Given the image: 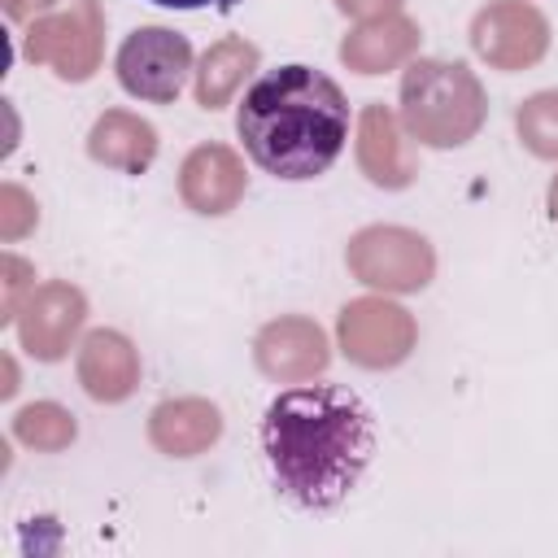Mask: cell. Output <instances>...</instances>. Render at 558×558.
Returning a JSON list of instances; mask_svg holds the SVG:
<instances>
[{"mask_svg": "<svg viewBox=\"0 0 558 558\" xmlns=\"http://www.w3.org/2000/svg\"><path fill=\"white\" fill-rule=\"evenodd\" d=\"M275 484L305 510H336L375 453L371 410L340 384L283 388L262 414Z\"/></svg>", "mask_w": 558, "mask_h": 558, "instance_id": "cell-1", "label": "cell"}, {"mask_svg": "<svg viewBox=\"0 0 558 558\" xmlns=\"http://www.w3.org/2000/svg\"><path fill=\"white\" fill-rule=\"evenodd\" d=\"M235 131L253 166L301 183L331 170L349 140V100L336 78L314 65H279L244 87Z\"/></svg>", "mask_w": 558, "mask_h": 558, "instance_id": "cell-2", "label": "cell"}, {"mask_svg": "<svg viewBox=\"0 0 558 558\" xmlns=\"http://www.w3.org/2000/svg\"><path fill=\"white\" fill-rule=\"evenodd\" d=\"M401 126L427 148H462L488 118L484 83L471 65L445 57H414L401 74Z\"/></svg>", "mask_w": 558, "mask_h": 558, "instance_id": "cell-3", "label": "cell"}, {"mask_svg": "<svg viewBox=\"0 0 558 558\" xmlns=\"http://www.w3.org/2000/svg\"><path fill=\"white\" fill-rule=\"evenodd\" d=\"M344 266L357 283L388 292V296H401V292H423L436 279V248L414 227L371 222V227L349 235Z\"/></svg>", "mask_w": 558, "mask_h": 558, "instance_id": "cell-4", "label": "cell"}, {"mask_svg": "<svg viewBox=\"0 0 558 558\" xmlns=\"http://www.w3.org/2000/svg\"><path fill=\"white\" fill-rule=\"evenodd\" d=\"M22 57L48 65L65 83H87L105 61V9L100 0H70L61 13H44L26 26Z\"/></svg>", "mask_w": 558, "mask_h": 558, "instance_id": "cell-5", "label": "cell"}, {"mask_svg": "<svg viewBox=\"0 0 558 558\" xmlns=\"http://www.w3.org/2000/svg\"><path fill=\"white\" fill-rule=\"evenodd\" d=\"M340 353L362 371H392L414 353L418 323L405 305L388 301V292L353 296L336 318Z\"/></svg>", "mask_w": 558, "mask_h": 558, "instance_id": "cell-6", "label": "cell"}, {"mask_svg": "<svg viewBox=\"0 0 558 558\" xmlns=\"http://www.w3.org/2000/svg\"><path fill=\"white\" fill-rule=\"evenodd\" d=\"M113 70H118L122 92H131L135 100L170 105L196 65H192L187 35H179L170 26H140L118 44Z\"/></svg>", "mask_w": 558, "mask_h": 558, "instance_id": "cell-7", "label": "cell"}, {"mask_svg": "<svg viewBox=\"0 0 558 558\" xmlns=\"http://www.w3.org/2000/svg\"><path fill=\"white\" fill-rule=\"evenodd\" d=\"M471 48L493 70H532L549 52V17L532 0H488L471 17Z\"/></svg>", "mask_w": 558, "mask_h": 558, "instance_id": "cell-8", "label": "cell"}, {"mask_svg": "<svg viewBox=\"0 0 558 558\" xmlns=\"http://www.w3.org/2000/svg\"><path fill=\"white\" fill-rule=\"evenodd\" d=\"M87 323V296L70 279H44L17 310V340L35 362H61Z\"/></svg>", "mask_w": 558, "mask_h": 558, "instance_id": "cell-9", "label": "cell"}, {"mask_svg": "<svg viewBox=\"0 0 558 558\" xmlns=\"http://www.w3.org/2000/svg\"><path fill=\"white\" fill-rule=\"evenodd\" d=\"M253 362L275 384H305L318 379L331 362L327 331L305 314H279L253 336Z\"/></svg>", "mask_w": 558, "mask_h": 558, "instance_id": "cell-10", "label": "cell"}, {"mask_svg": "<svg viewBox=\"0 0 558 558\" xmlns=\"http://www.w3.org/2000/svg\"><path fill=\"white\" fill-rule=\"evenodd\" d=\"M357 170L384 187V192H401L414 183L418 174V157H414V144H410V131L401 126V118L384 105V100H371L362 105L357 113Z\"/></svg>", "mask_w": 558, "mask_h": 558, "instance_id": "cell-11", "label": "cell"}, {"mask_svg": "<svg viewBox=\"0 0 558 558\" xmlns=\"http://www.w3.org/2000/svg\"><path fill=\"white\" fill-rule=\"evenodd\" d=\"M244 192H248V170L231 144H214V140L196 144L179 166V196L192 214L222 218L244 201Z\"/></svg>", "mask_w": 558, "mask_h": 558, "instance_id": "cell-12", "label": "cell"}, {"mask_svg": "<svg viewBox=\"0 0 558 558\" xmlns=\"http://www.w3.org/2000/svg\"><path fill=\"white\" fill-rule=\"evenodd\" d=\"M78 384L92 401H126L140 388V349L113 331V327H96L78 340V357H74Z\"/></svg>", "mask_w": 558, "mask_h": 558, "instance_id": "cell-13", "label": "cell"}, {"mask_svg": "<svg viewBox=\"0 0 558 558\" xmlns=\"http://www.w3.org/2000/svg\"><path fill=\"white\" fill-rule=\"evenodd\" d=\"M418 57V22L405 13H388V17H371L357 22L344 39H340V61L353 74H388L401 70Z\"/></svg>", "mask_w": 558, "mask_h": 558, "instance_id": "cell-14", "label": "cell"}, {"mask_svg": "<svg viewBox=\"0 0 558 558\" xmlns=\"http://www.w3.org/2000/svg\"><path fill=\"white\" fill-rule=\"evenodd\" d=\"M222 436V410L209 397H166L148 414V440L166 458H196Z\"/></svg>", "mask_w": 558, "mask_h": 558, "instance_id": "cell-15", "label": "cell"}, {"mask_svg": "<svg viewBox=\"0 0 558 558\" xmlns=\"http://www.w3.org/2000/svg\"><path fill=\"white\" fill-rule=\"evenodd\" d=\"M157 126L131 109H105L87 131V157L122 174H144L157 157Z\"/></svg>", "mask_w": 558, "mask_h": 558, "instance_id": "cell-16", "label": "cell"}, {"mask_svg": "<svg viewBox=\"0 0 558 558\" xmlns=\"http://www.w3.org/2000/svg\"><path fill=\"white\" fill-rule=\"evenodd\" d=\"M257 61H262V52H257V44H253V39H244V35H227V39L209 44V48L201 52L196 70H192L196 105H201V109H209V113H214V109H222V105H231V100H235V92L253 78Z\"/></svg>", "mask_w": 558, "mask_h": 558, "instance_id": "cell-17", "label": "cell"}, {"mask_svg": "<svg viewBox=\"0 0 558 558\" xmlns=\"http://www.w3.org/2000/svg\"><path fill=\"white\" fill-rule=\"evenodd\" d=\"M13 436H17L26 449H35V453H61V449L74 445L78 423H74V414H70L65 405H57V401H31V405H22V410L13 414Z\"/></svg>", "mask_w": 558, "mask_h": 558, "instance_id": "cell-18", "label": "cell"}, {"mask_svg": "<svg viewBox=\"0 0 558 558\" xmlns=\"http://www.w3.org/2000/svg\"><path fill=\"white\" fill-rule=\"evenodd\" d=\"M514 131H519V140H523V148L532 157L558 161V87L532 92L514 109Z\"/></svg>", "mask_w": 558, "mask_h": 558, "instance_id": "cell-19", "label": "cell"}, {"mask_svg": "<svg viewBox=\"0 0 558 558\" xmlns=\"http://www.w3.org/2000/svg\"><path fill=\"white\" fill-rule=\"evenodd\" d=\"M35 222H39L35 196L26 187H17V183H4L0 187V235L4 240H22L26 231H35Z\"/></svg>", "mask_w": 558, "mask_h": 558, "instance_id": "cell-20", "label": "cell"}, {"mask_svg": "<svg viewBox=\"0 0 558 558\" xmlns=\"http://www.w3.org/2000/svg\"><path fill=\"white\" fill-rule=\"evenodd\" d=\"M0 279H4V296H0V323H17L22 301L35 292V266L4 253L0 257Z\"/></svg>", "mask_w": 558, "mask_h": 558, "instance_id": "cell-21", "label": "cell"}, {"mask_svg": "<svg viewBox=\"0 0 558 558\" xmlns=\"http://www.w3.org/2000/svg\"><path fill=\"white\" fill-rule=\"evenodd\" d=\"M405 0H336V9L353 22H371V17H388V13H401Z\"/></svg>", "mask_w": 558, "mask_h": 558, "instance_id": "cell-22", "label": "cell"}, {"mask_svg": "<svg viewBox=\"0 0 558 558\" xmlns=\"http://www.w3.org/2000/svg\"><path fill=\"white\" fill-rule=\"evenodd\" d=\"M0 4H4L9 22H35V17H44L57 0H0Z\"/></svg>", "mask_w": 558, "mask_h": 558, "instance_id": "cell-23", "label": "cell"}, {"mask_svg": "<svg viewBox=\"0 0 558 558\" xmlns=\"http://www.w3.org/2000/svg\"><path fill=\"white\" fill-rule=\"evenodd\" d=\"M161 9H231L235 0H153Z\"/></svg>", "mask_w": 558, "mask_h": 558, "instance_id": "cell-24", "label": "cell"}, {"mask_svg": "<svg viewBox=\"0 0 558 558\" xmlns=\"http://www.w3.org/2000/svg\"><path fill=\"white\" fill-rule=\"evenodd\" d=\"M545 205H549V218L558 222V174L549 179V196H545Z\"/></svg>", "mask_w": 558, "mask_h": 558, "instance_id": "cell-25", "label": "cell"}]
</instances>
